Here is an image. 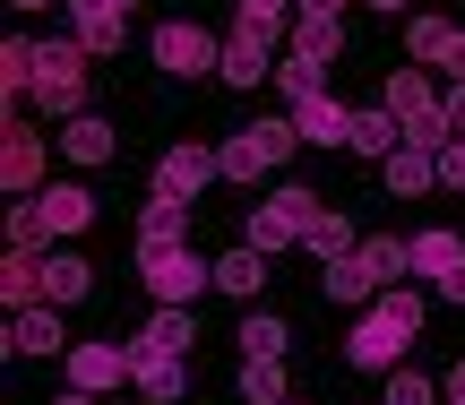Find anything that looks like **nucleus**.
<instances>
[{
    "instance_id": "79ce46f5",
    "label": "nucleus",
    "mask_w": 465,
    "mask_h": 405,
    "mask_svg": "<svg viewBox=\"0 0 465 405\" xmlns=\"http://www.w3.org/2000/svg\"><path fill=\"white\" fill-rule=\"evenodd\" d=\"M371 9H388V17H397V9H405V0H371Z\"/></svg>"
},
{
    "instance_id": "dca6fc26",
    "label": "nucleus",
    "mask_w": 465,
    "mask_h": 405,
    "mask_svg": "<svg viewBox=\"0 0 465 405\" xmlns=\"http://www.w3.org/2000/svg\"><path fill=\"white\" fill-rule=\"evenodd\" d=\"M61 155H69V164H113V155H121V138H113V121L78 113V121H61Z\"/></svg>"
},
{
    "instance_id": "9d476101",
    "label": "nucleus",
    "mask_w": 465,
    "mask_h": 405,
    "mask_svg": "<svg viewBox=\"0 0 465 405\" xmlns=\"http://www.w3.org/2000/svg\"><path fill=\"white\" fill-rule=\"evenodd\" d=\"M276 69H284L276 35L242 26V35H232V44H224V69H216V78H224V86H259V78H276Z\"/></svg>"
},
{
    "instance_id": "58836bf2",
    "label": "nucleus",
    "mask_w": 465,
    "mask_h": 405,
    "mask_svg": "<svg viewBox=\"0 0 465 405\" xmlns=\"http://www.w3.org/2000/svg\"><path fill=\"white\" fill-rule=\"evenodd\" d=\"M449 130L465 138V86H449Z\"/></svg>"
},
{
    "instance_id": "c85d7f7f",
    "label": "nucleus",
    "mask_w": 465,
    "mask_h": 405,
    "mask_svg": "<svg viewBox=\"0 0 465 405\" xmlns=\"http://www.w3.org/2000/svg\"><path fill=\"white\" fill-rule=\"evenodd\" d=\"M362 268L380 276V293H388L405 268H414V242H388V233H380V242H362Z\"/></svg>"
},
{
    "instance_id": "0eeeda50",
    "label": "nucleus",
    "mask_w": 465,
    "mask_h": 405,
    "mask_svg": "<svg viewBox=\"0 0 465 405\" xmlns=\"http://www.w3.org/2000/svg\"><path fill=\"white\" fill-rule=\"evenodd\" d=\"M121 345H130V389H138V397H147V405H182L190 371H182L173 345H155V337H121Z\"/></svg>"
},
{
    "instance_id": "b1692460",
    "label": "nucleus",
    "mask_w": 465,
    "mask_h": 405,
    "mask_svg": "<svg viewBox=\"0 0 465 405\" xmlns=\"http://www.w3.org/2000/svg\"><path fill=\"white\" fill-rule=\"evenodd\" d=\"M449 52H457L449 17H414V26H405V61H449Z\"/></svg>"
},
{
    "instance_id": "a211bd4d",
    "label": "nucleus",
    "mask_w": 465,
    "mask_h": 405,
    "mask_svg": "<svg viewBox=\"0 0 465 405\" xmlns=\"http://www.w3.org/2000/svg\"><path fill=\"white\" fill-rule=\"evenodd\" d=\"M380 173H388V199H422V190L440 182V155H431V147H397Z\"/></svg>"
},
{
    "instance_id": "4468645a",
    "label": "nucleus",
    "mask_w": 465,
    "mask_h": 405,
    "mask_svg": "<svg viewBox=\"0 0 465 405\" xmlns=\"http://www.w3.org/2000/svg\"><path fill=\"white\" fill-rule=\"evenodd\" d=\"M293 130L311 138V147H345V138H353V113H345L336 95H302V104H293Z\"/></svg>"
},
{
    "instance_id": "f257e3e1",
    "label": "nucleus",
    "mask_w": 465,
    "mask_h": 405,
    "mask_svg": "<svg viewBox=\"0 0 465 405\" xmlns=\"http://www.w3.org/2000/svg\"><path fill=\"white\" fill-rule=\"evenodd\" d=\"M422 320H431V311H422V293L388 285L380 302H371L362 320H353V337H345V362H353V371H397V362H405V345L422 337Z\"/></svg>"
},
{
    "instance_id": "72a5a7b5",
    "label": "nucleus",
    "mask_w": 465,
    "mask_h": 405,
    "mask_svg": "<svg viewBox=\"0 0 465 405\" xmlns=\"http://www.w3.org/2000/svg\"><path fill=\"white\" fill-rule=\"evenodd\" d=\"M35 242H44V216H35V199H17V207H9V251L35 259Z\"/></svg>"
},
{
    "instance_id": "2eb2a0df",
    "label": "nucleus",
    "mask_w": 465,
    "mask_h": 405,
    "mask_svg": "<svg viewBox=\"0 0 465 405\" xmlns=\"http://www.w3.org/2000/svg\"><path fill=\"white\" fill-rule=\"evenodd\" d=\"M95 293V259H78V251H44V302H86Z\"/></svg>"
},
{
    "instance_id": "37998d69",
    "label": "nucleus",
    "mask_w": 465,
    "mask_h": 405,
    "mask_svg": "<svg viewBox=\"0 0 465 405\" xmlns=\"http://www.w3.org/2000/svg\"><path fill=\"white\" fill-rule=\"evenodd\" d=\"M17 9H52V0H17Z\"/></svg>"
},
{
    "instance_id": "4be33fe9",
    "label": "nucleus",
    "mask_w": 465,
    "mask_h": 405,
    "mask_svg": "<svg viewBox=\"0 0 465 405\" xmlns=\"http://www.w3.org/2000/svg\"><path fill=\"white\" fill-rule=\"evenodd\" d=\"M216 285H224V293H242V302H250V293L267 285V251H250V242H242V251H224V259H216Z\"/></svg>"
},
{
    "instance_id": "473e14b6",
    "label": "nucleus",
    "mask_w": 465,
    "mask_h": 405,
    "mask_svg": "<svg viewBox=\"0 0 465 405\" xmlns=\"http://www.w3.org/2000/svg\"><path fill=\"white\" fill-rule=\"evenodd\" d=\"M380 405H440V389H431L422 371H388V397H380Z\"/></svg>"
},
{
    "instance_id": "e433bc0d",
    "label": "nucleus",
    "mask_w": 465,
    "mask_h": 405,
    "mask_svg": "<svg viewBox=\"0 0 465 405\" xmlns=\"http://www.w3.org/2000/svg\"><path fill=\"white\" fill-rule=\"evenodd\" d=\"M345 9L353 0H302V17H336V26H345Z\"/></svg>"
},
{
    "instance_id": "f03ea898",
    "label": "nucleus",
    "mask_w": 465,
    "mask_h": 405,
    "mask_svg": "<svg viewBox=\"0 0 465 405\" xmlns=\"http://www.w3.org/2000/svg\"><path fill=\"white\" fill-rule=\"evenodd\" d=\"M380 104H388V113H397L405 147H431V155H440V147H449V138H457V130H449V95H431V78H422V69H397Z\"/></svg>"
},
{
    "instance_id": "f704fd0d",
    "label": "nucleus",
    "mask_w": 465,
    "mask_h": 405,
    "mask_svg": "<svg viewBox=\"0 0 465 405\" xmlns=\"http://www.w3.org/2000/svg\"><path fill=\"white\" fill-rule=\"evenodd\" d=\"M138 0H69V26H104V17H130Z\"/></svg>"
},
{
    "instance_id": "7ed1b4c3",
    "label": "nucleus",
    "mask_w": 465,
    "mask_h": 405,
    "mask_svg": "<svg viewBox=\"0 0 465 405\" xmlns=\"http://www.w3.org/2000/svg\"><path fill=\"white\" fill-rule=\"evenodd\" d=\"M138 276H147V293L155 302H199L207 285H216V259H199L190 242H164V251H138Z\"/></svg>"
},
{
    "instance_id": "5701e85b",
    "label": "nucleus",
    "mask_w": 465,
    "mask_h": 405,
    "mask_svg": "<svg viewBox=\"0 0 465 405\" xmlns=\"http://www.w3.org/2000/svg\"><path fill=\"white\" fill-rule=\"evenodd\" d=\"M449 268H465V242L440 233V224H431V233H414V276H431V285H440Z\"/></svg>"
},
{
    "instance_id": "7c9ffc66",
    "label": "nucleus",
    "mask_w": 465,
    "mask_h": 405,
    "mask_svg": "<svg viewBox=\"0 0 465 405\" xmlns=\"http://www.w3.org/2000/svg\"><path fill=\"white\" fill-rule=\"evenodd\" d=\"M276 86H284V95H328V69H311V61H293V52H284V69H276Z\"/></svg>"
},
{
    "instance_id": "a878e982",
    "label": "nucleus",
    "mask_w": 465,
    "mask_h": 405,
    "mask_svg": "<svg viewBox=\"0 0 465 405\" xmlns=\"http://www.w3.org/2000/svg\"><path fill=\"white\" fill-rule=\"evenodd\" d=\"M319 293H328V302H371V293H380V276H371L362 251H353V259H336V268H328V285H319Z\"/></svg>"
},
{
    "instance_id": "412c9836",
    "label": "nucleus",
    "mask_w": 465,
    "mask_h": 405,
    "mask_svg": "<svg viewBox=\"0 0 465 405\" xmlns=\"http://www.w3.org/2000/svg\"><path fill=\"white\" fill-rule=\"evenodd\" d=\"M284 345H293V328H284L276 311H250L242 320V354L250 362H284Z\"/></svg>"
},
{
    "instance_id": "423d86ee",
    "label": "nucleus",
    "mask_w": 465,
    "mask_h": 405,
    "mask_svg": "<svg viewBox=\"0 0 465 405\" xmlns=\"http://www.w3.org/2000/svg\"><path fill=\"white\" fill-rule=\"evenodd\" d=\"M35 104H44L52 121H78V113H86V44H44Z\"/></svg>"
},
{
    "instance_id": "aec40b11",
    "label": "nucleus",
    "mask_w": 465,
    "mask_h": 405,
    "mask_svg": "<svg viewBox=\"0 0 465 405\" xmlns=\"http://www.w3.org/2000/svg\"><path fill=\"white\" fill-rule=\"evenodd\" d=\"M35 69H44V44L9 35V44H0V95H9V104H26V95H35Z\"/></svg>"
},
{
    "instance_id": "2f4dec72",
    "label": "nucleus",
    "mask_w": 465,
    "mask_h": 405,
    "mask_svg": "<svg viewBox=\"0 0 465 405\" xmlns=\"http://www.w3.org/2000/svg\"><path fill=\"white\" fill-rule=\"evenodd\" d=\"M284 17H302V0H242V26L259 35H284Z\"/></svg>"
},
{
    "instance_id": "f8f14e48",
    "label": "nucleus",
    "mask_w": 465,
    "mask_h": 405,
    "mask_svg": "<svg viewBox=\"0 0 465 405\" xmlns=\"http://www.w3.org/2000/svg\"><path fill=\"white\" fill-rule=\"evenodd\" d=\"M35 216H44L52 242H69V233H86V224H95V190H86V182H52L44 199H35Z\"/></svg>"
},
{
    "instance_id": "cd10ccee",
    "label": "nucleus",
    "mask_w": 465,
    "mask_h": 405,
    "mask_svg": "<svg viewBox=\"0 0 465 405\" xmlns=\"http://www.w3.org/2000/svg\"><path fill=\"white\" fill-rule=\"evenodd\" d=\"M242 405H293L284 397V362H250L242 354Z\"/></svg>"
},
{
    "instance_id": "f3484780",
    "label": "nucleus",
    "mask_w": 465,
    "mask_h": 405,
    "mask_svg": "<svg viewBox=\"0 0 465 405\" xmlns=\"http://www.w3.org/2000/svg\"><path fill=\"white\" fill-rule=\"evenodd\" d=\"M353 155H371V164H388V155L405 147V130H397V113H388V104H362V113H353V138H345Z\"/></svg>"
},
{
    "instance_id": "6e6552de",
    "label": "nucleus",
    "mask_w": 465,
    "mask_h": 405,
    "mask_svg": "<svg viewBox=\"0 0 465 405\" xmlns=\"http://www.w3.org/2000/svg\"><path fill=\"white\" fill-rule=\"evenodd\" d=\"M216 173H224V155H216V147H164V164H155V190H147V199L190 207L207 182H216Z\"/></svg>"
},
{
    "instance_id": "39448f33",
    "label": "nucleus",
    "mask_w": 465,
    "mask_h": 405,
    "mask_svg": "<svg viewBox=\"0 0 465 405\" xmlns=\"http://www.w3.org/2000/svg\"><path fill=\"white\" fill-rule=\"evenodd\" d=\"M293 138H302L293 121H250V130H232L224 147H216L224 155V182H259V173H276L284 155H293Z\"/></svg>"
},
{
    "instance_id": "20e7f679",
    "label": "nucleus",
    "mask_w": 465,
    "mask_h": 405,
    "mask_svg": "<svg viewBox=\"0 0 465 405\" xmlns=\"http://www.w3.org/2000/svg\"><path fill=\"white\" fill-rule=\"evenodd\" d=\"M155 69H173V78H207V69H224V44L199 26V17H164V26L147 35Z\"/></svg>"
},
{
    "instance_id": "c9c22d12",
    "label": "nucleus",
    "mask_w": 465,
    "mask_h": 405,
    "mask_svg": "<svg viewBox=\"0 0 465 405\" xmlns=\"http://www.w3.org/2000/svg\"><path fill=\"white\" fill-rule=\"evenodd\" d=\"M440 182L465 190V138H449V147H440Z\"/></svg>"
},
{
    "instance_id": "c756f323",
    "label": "nucleus",
    "mask_w": 465,
    "mask_h": 405,
    "mask_svg": "<svg viewBox=\"0 0 465 405\" xmlns=\"http://www.w3.org/2000/svg\"><path fill=\"white\" fill-rule=\"evenodd\" d=\"M147 337H155V345H173V354H190V337H199V328H190V311H182V302H155Z\"/></svg>"
},
{
    "instance_id": "393cba45",
    "label": "nucleus",
    "mask_w": 465,
    "mask_h": 405,
    "mask_svg": "<svg viewBox=\"0 0 465 405\" xmlns=\"http://www.w3.org/2000/svg\"><path fill=\"white\" fill-rule=\"evenodd\" d=\"M182 216H190V207L147 199V207H138V251H164V242H182Z\"/></svg>"
},
{
    "instance_id": "9b49d317",
    "label": "nucleus",
    "mask_w": 465,
    "mask_h": 405,
    "mask_svg": "<svg viewBox=\"0 0 465 405\" xmlns=\"http://www.w3.org/2000/svg\"><path fill=\"white\" fill-rule=\"evenodd\" d=\"M130 380V345H69V389H86V397H104V389H121Z\"/></svg>"
},
{
    "instance_id": "bb28decb",
    "label": "nucleus",
    "mask_w": 465,
    "mask_h": 405,
    "mask_svg": "<svg viewBox=\"0 0 465 405\" xmlns=\"http://www.w3.org/2000/svg\"><path fill=\"white\" fill-rule=\"evenodd\" d=\"M353 251H362V242H353V224L328 207V216L311 224V259H319V268H336V259H353Z\"/></svg>"
},
{
    "instance_id": "ea45409f",
    "label": "nucleus",
    "mask_w": 465,
    "mask_h": 405,
    "mask_svg": "<svg viewBox=\"0 0 465 405\" xmlns=\"http://www.w3.org/2000/svg\"><path fill=\"white\" fill-rule=\"evenodd\" d=\"M449 405H465V362H457V371H449Z\"/></svg>"
},
{
    "instance_id": "4c0bfd02",
    "label": "nucleus",
    "mask_w": 465,
    "mask_h": 405,
    "mask_svg": "<svg viewBox=\"0 0 465 405\" xmlns=\"http://www.w3.org/2000/svg\"><path fill=\"white\" fill-rule=\"evenodd\" d=\"M440 302H465V268H449V276H440Z\"/></svg>"
},
{
    "instance_id": "a19ab883",
    "label": "nucleus",
    "mask_w": 465,
    "mask_h": 405,
    "mask_svg": "<svg viewBox=\"0 0 465 405\" xmlns=\"http://www.w3.org/2000/svg\"><path fill=\"white\" fill-rule=\"evenodd\" d=\"M61 405H95V397H86V389H69V397H61Z\"/></svg>"
},
{
    "instance_id": "1a4fd4ad",
    "label": "nucleus",
    "mask_w": 465,
    "mask_h": 405,
    "mask_svg": "<svg viewBox=\"0 0 465 405\" xmlns=\"http://www.w3.org/2000/svg\"><path fill=\"white\" fill-rule=\"evenodd\" d=\"M0 182H9L17 199L44 182V130H35V121H17V113H9V130H0Z\"/></svg>"
},
{
    "instance_id": "ddd939ff",
    "label": "nucleus",
    "mask_w": 465,
    "mask_h": 405,
    "mask_svg": "<svg viewBox=\"0 0 465 405\" xmlns=\"http://www.w3.org/2000/svg\"><path fill=\"white\" fill-rule=\"evenodd\" d=\"M61 302H35V311H9V354H61Z\"/></svg>"
},
{
    "instance_id": "6ab92c4d",
    "label": "nucleus",
    "mask_w": 465,
    "mask_h": 405,
    "mask_svg": "<svg viewBox=\"0 0 465 405\" xmlns=\"http://www.w3.org/2000/svg\"><path fill=\"white\" fill-rule=\"evenodd\" d=\"M293 61H311V69H336V52H345V26L336 17H293Z\"/></svg>"
}]
</instances>
